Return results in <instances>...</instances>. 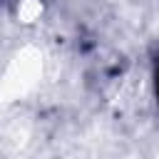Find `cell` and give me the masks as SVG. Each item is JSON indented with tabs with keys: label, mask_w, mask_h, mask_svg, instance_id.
Instances as JSON below:
<instances>
[{
	"label": "cell",
	"mask_w": 159,
	"mask_h": 159,
	"mask_svg": "<svg viewBox=\"0 0 159 159\" xmlns=\"http://www.w3.org/2000/svg\"><path fill=\"white\" fill-rule=\"evenodd\" d=\"M157 97H159V67H157Z\"/></svg>",
	"instance_id": "cell-1"
}]
</instances>
